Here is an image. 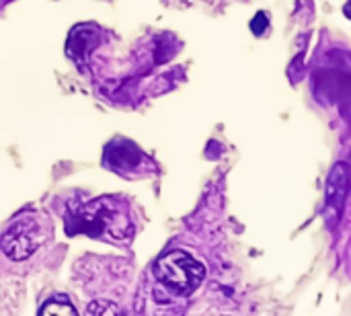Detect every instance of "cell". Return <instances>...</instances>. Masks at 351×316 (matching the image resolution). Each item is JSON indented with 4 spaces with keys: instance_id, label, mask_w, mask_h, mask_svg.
Wrapping results in <instances>:
<instances>
[{
    "instance_id": "obj_1",
    "label": "cell",
    "mask_w": 351,
    "mask_h": 316,
    "mask_svg": "<svg viewBox=\"0 0 351 316\" xmlns=\"http://www.w3.org/2000/svg\"><path fill=\"white\" fill-rule=\"evenodd\" d=\"M154 278L177 296L193 294L206 278V267L185 251H171L154 265Z\"/></svg>"
},
{
    "instance_id": "obj_2",
    "label": "cell",
    "mask_w": 351,
    "mask_h": 316,
    "mask_svg": "<svg viewBox=\"0 0 351 316\" xmlns=\"http://www.w3.org/2000/svg\"><path fill=\"white\" fill-rule=\"evenodd\" d=\"M123 206L121 202H113L109 197L95 199L90 206H86L78 216H76V226L72 232H88L90 236H101L109 234L111 239L119 241L123 234L132 232V224L125 212H121Z\"/></svg>"
},
{
    "instance_id": "obj_3",
    "label": "cell",
    "mask_w": 351,
    "mask_h": 316,
    "mask_svg": "<svg viewBox=\"0 0 351 316\" xmlns=\"http://www.w3.org/2000/svg\"><path fill=\"white\" fill-rule=\"evenodd\" d=\"M45 234L41 236V222L33 216H19L10 228L0 239V249L12 261H23L35 253V249L43 243Z\"/></svg>"
},
{
    "instance_id": "obj_4",
    "label": "cell",
    "mask_w": 351,
    "mask_h": 316,
    "mask_svg": "<svg viewBox=\"0 0 351 316\" xmlns=\"http://www.w3.org/2000/svg\"><path fill=\"white\" fill-rule=\"evenodd\" d=\"M348 185H350V175H348V165L339 162L329 177V187H327V216L329 222L339 218L346 197H348Z\"/></svg>"
},
{
    "instance_id": "obj_5",
    "label": "cell",
    "mask_w": 351,
    "mask_h": 316,
    "mask_svg": "<svg viewBox=\"0 0 351 316\" xmlns=\"http://www.w3.org/2000/svg\"><path fill=\"white\" fill-rule=\"evenodd\" d=\"M97 45V31L93 27L80 25L70 33V41H68V51L74 58H82L86 56L93 47Z\"/></svg>"
},
{
    "instance_id": "obj_6",
    "label": "cell",
    "mask_w": 351,
    "mask_h": 316,
    "mask_svg": "<svg viewBox=\"0 0 351 316\" xmlns=\"http://www.w3.org/2000/svg\"><path fill=\"white\" fill-rule=\"evenodd\" d=\"M41 315H64V316H76V308L68 302L66 296H56L51 300H47L41 311Z\"/></svg>"
},
{
    "instance_id": "obj_7",
    "label": "cell",
    "mask_w": 351,
    "mask_h": 316,
    "mask_svg": "<svg viewBox=\"0 0 351 316\" xmlns=\"http://www.w3.org/2000/svg\"><path fill=\"white\" fill-rule=\"evenodd\" d=\"M267 27H269L267 14H265V12H257V14L253 16V21H251V31H253L255 35H263V33L267 31Z\"/></svg>"
},
{
    "instance_id": "obj_8",
    "label": "cell",
    "mask_w": 351,
    "mask_h": 316,
    "mask_svg": "<svg viewBox=\"0 0 351 316\" xmlns=\"http://www.w3.org/2000/svg\"><path fill=\"white\" fill-rule=\"evenodd\" d=\"M88 315H117L119 308L115 304H103V302H93L88 308H86Z\"/></svg>"
}]
</instances>
